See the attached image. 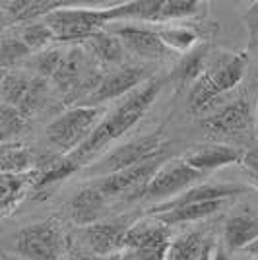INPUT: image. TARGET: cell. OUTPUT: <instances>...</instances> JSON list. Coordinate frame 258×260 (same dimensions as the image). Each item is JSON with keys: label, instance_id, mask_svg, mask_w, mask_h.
Segmentation results:
<instances>
[{"label": "cell", "instance_id": "32", "mask_svg": "<svg viewBox=\"0 0 258 260\" xmlns=\"http://www.w3.org/2000/svg\"><path fill=\"white\" fill-rule=\"evenodd\" d=\"M62 56H64V49H58V47H49L41 53L35 54V60H33V68L37 70V74L41 78H53L54 72L58 70V66L62 62Z\"/></svg>", "mask_w": 258, "mask_h": 260}, {"label": "cell", "instance_id": "11", "mask_svg": "<svg viewBox=\"0 0 258 260\" xmlns=\"http://www.w3.org/2000/svg\"><path fill=\"white\" fill-rule=\"evenodd\" d=\"M200 126L215 136H247L254 126V115L247 98H239L223 107L215 109L200 120Z\"/></svg>", "mask_w": 258, "mask_h": 260}, {"label": "cell", "instance_id": "6", "mask_svg": "<svg viewBox=\"0 0 258 260\" xmlns=\"http://www.w3.org/2000/svg\"><path fill=\"white\" fill-rule=\"evenodd\" d=\"M43 22L58 43H86L95 33L103 31L109 22L107 8H58L47 14Z\"/></svg>", "mask_w": 258, "mask_h": 260}, {"label": "cell", "instance_id": "13", "mask_svg": "<svg viewBox=\"0 0 258 260\" xmlns=\"http://www.w3.org/2000/svg\"><path fill=\"white\" fill-rule=\"evenodd\" d=\"M159 165H162V161L157 157V159H151V161L130 167V169H124V171H117V173L99 177V181L93 183L91 186L105 200L118 198V196H124L126 200H136L138 192L148 184V181L153 177V173L159 169Z\"/></svg>", "mask_w": 258, "mask_h": 260}, {"label": "cell", "instance_id": "17", "mask_svg": "<svg viewBox=\"0 0 258 260\" xmlns=\"http://www.w3.org/2000/svg\"><path fill=\"white\" fill-rule=\"evenodd\" d=\"M258 239V216L250 210L227 217L223 225V247L231 252L243 250Z\"/></svg>", "mask_w": 258, "mask_h": 260}, {"label": "cell", "instance_id": "12", "mask_svg": "<svg viewBox=\"0 0 258 260\" xmlns=\"http://www.w3.org/2000/svg\"><path fill=\"white\" fill-rule=\"evenodd\" d=\"M150 70L144 64H126L117 68L107 76L101 78V82L95 86V89L86 98L84 105L101 107L105 101H113L118 98H126L136 87H140L144 82L150 80Z\"/></svg>", "mask_w": 258, "mask_h": 260}, {"label": "cell", "instance_id": "1", "mask_svg": "<svg viewBox=\"0 0 258 260\" xmlns=\"http://www.w3.org/2000/svg\"><path fill=\"white\" fill-rule=\"evenodd\" d=\"M162 78H150L148 82H144L140 87H136L132 93L126 98H122L120 105L107 113L105 119L95 126V130L89 134L78 150L68 153V157L82 169L87 167L89 161H93L99 153H103L115 140L122 138L132 126H136L146 115V111L151 107V103L155 101L157 93L162 91Z\"/></svg>", "mask_w": 258, "mask_h": 260}, {"label": "cell", "instance_id": "40", "mask_svg": "<svg viewBox=\"0 0 258 260\" xmlns=\"http://www.w3.org/2000/svg\"><path fill=\"white\" fill-rule=\"evenodd\" d=\"M128 260H134V258H132V256H130V258H128Z\"/></svg>", "mask_w": 258, "mask_h": 260}, {"label": "cell", "instance_id": "5", "mask_svg": "<svg viewBox=\"0 0 258 260\" xmlns=\"http://www.w3.org/2000/svg\"><path fill=\"white\" fill-rule=\"evenodd\" d=\"M167 142H169L167 136H163L159 132L126 142L118 148H113L97 163H91L89 167H86V175L99 179V177H105V175L124 171V169L148 163L151 159H157V157H162Z\"/></svg>", "mask_w": 258, "mask_h": 260}, {"label": "cell", "instance_id": "37", "mask_svg": "<svg viewBox=\"0 0 258 260\" xmlns=\"http://www.w3.org/2000/svg\"><path fill=\"white\" fill-rule=\"evenodd\" d=\"M243 252H245V254H248V256H252L254 260H258V239H256V241H252L250 245H247V247L243 249Z\"/></svg>", "mask_w": 258, "mask_h": 260}, {"label": "cell", "instance_id": "15", "mask_svg": "<svg viewBox=\"0 0 258 260\" xmlns=\"http://www.w3.org/2000/svg\"><path fill=\"white\" fill-rule=\"evenodd\" d=\"M245 152L241 148L229 146V144H200L194 146L192 150L184 153L183 159L188 167H192L194 171L200 175H206L215 169H221L233 163H241Z\"/></svg>", "mask_w": 258, "mask_h": 260}, {"label": "cell", "instance_id": "21", "mask_svg": "<svg viewBox=\"0 0 258 260\" xmlns=\"http://www.w3.org/2000/svg\"><path fill=\"white\" fill-rule=\"evenodd\" d=\"M35 171H37V181L33 184L31 192H39V190H45V188H49L53 184L64 181L66 177L80 171V167L68 155L58 153V155L41 157L37 167H35Z\"/></svg>", "mask_w": 258, "mask_h": 260}, {"label": "cell", "instance_id": "30", "mask_svg": "<svg viewBox=\"0 0 258 260\" xmlns=\"http://www.w3.org/2000/svg\"><path fill=\"white\" fill-rule=\"evenodd\" d=\"M20 39L31 53H41L45 49H49V45L54 41V35L49 29V25L43 20H39V22L27 23L25 27H22Z\"/></svg>", "mask_w": 258, "mask_h": 260}, {"label": "cell", "instance_id": "3", "mask_svg": "<svg viewBox=\"0 0 258 260\" xmlns=\"http://www.w3.org/2000/svg\"><path fill=\"white\" fill-rule=\"evenodd\" d=\"M16 250L29 260H62L70 252L68 233L58 217H47L16 235Z\"/></svg>", "mask_w": 258, "mask_h": 260}, {"label": "cell", "instance_id": "18", "mask_svg": "<svg viewBox=\"0 0 258 260\" xmlns=\"http://www.w3.org/2000/svg\"><path fill=\"white\" fill-rule=\"evenodd\" d=\"M35 181H37L35 169L27 173L0 175V216L12 214L18 204L33 190Z\"/></svg>", "mask_w": 258, "mask_h": 260}, {"label": "cell", "instance_id": "26", "mask_svg": "<svg viewBox=\"0 0 258 260\" xmlns=\"http://www.w3.org/2000/svg\"><path fill=\"white\" fill-rule=\"evenodd\" d=\"M208 51H210L208 45H198L192 51H188L181 58V62L173 68L169 80L177 87L192 86L194 82L200 78V74L204 72L206 62H208Z\"/></svg>", "mask_w": 258, "mask_h": 260}, {"label": "cell", "instance_id": "39", "mask_svg": "<svg viewBox=\"0 0 258 260\" xmlns=\"http://www.w3.org/2000/svg\"><path fill=\"white\" fill-rule=\"evenodd\" d=\"M4 72H6V70H0V82H2V78H4Z\"/></svg>", "mask_w": 258, "mask_h": 260}, {"label": "cell", "instance_id": "24", "mask_svg": "<svg viewBox=\"0 0 258 260\" xmlns=\"http://www.w3.org/2000/svg\"><path fill=\"white\" fill-rule=\"evenodd\" d=\"M41 157L33 152L29 146L18 142L2 144L0 146V175H18L27 173L37 167Z\"/></svg>", "mask_w": 258, "mask_h": 260}, {"label": "cell", "instance_id": "16", "mask_svg": "<svg viewBox=\"0 0 258 260\" xmlns=\"http://www.w3.org/2000/svg\"><path fill=\"white\" fill-rule=\"evenodd\" d=\"M113 33L122 43L124 51L136 54L138 58L157 60V58H163L165 54H169L167 47L162 43L155 29L144 27V25H134V23H122Z\"/></svg>", "mask_w": 258, "mask_h": 260}, {"label": "cell", "instance_id": "31", "mask_svg": "<svg viewBox=\"0 0 258 260\" xmlns=\"http://www.w3.org/2000/svg\"><path fill=\"white\" fill-rule=\"evenodd\" d=\"M31 51L25 47L20 35H6L0 39V70L18 64L20 60L27 58Z\"/></svg>", "mask_w": 258, "mask_h": 260}, {"label": "cell", "instance_id": "19", "mask_svg": "<svg viewBox=\"0 0 258 260\" xmlns=\"http://www.w3.org/2000/svg\"><path fill=\"white\" fill-rule=\"evenodd\" d=\"M162 10V0H128L117 6H109V22H142L157 23Z\"/></svg>", "mask_w": 258, "mask_h": 260}, {"label": "cell", "instance_id": "2", "mask_svg": "<svg viewBox=\"0 0 258 260\" xmlns=\"http://www.w3.org/2000/svg\"><path fill=\"white\" fill-rule=\"evenodd\" d=\"M248 56L245 53H223L212 64H206L204 72L190 86L188 109L190 113H200L212 105V101L227 93L245 78Z\"/></svg>", "mask_w": 258, "mask_h": 260}, {"label": "cell", "instance_id": "34", "mask_svg": "<svg viewBox=\"0 0 258 260\" xmlns=\"http://www.w3.org/2000/svg\"><path fill=\"white\" fill-rule=\"evenodd\" d=\"M241 20L247 25L248 37H250V45L254 43V37L258 35V2H252L247 10L241 14Z\"/></svg>", "mask_w": 258, "mask_h": 260}, {"label": "cell", "instance_id": "33", "mask_svg": "<svg viewBox=\"0 0 258 260\" xmlns=\"http://www.w3.org/2000/svg\"><path fill=\"white\" fill-rule=\"evenodd\" d=\"M132 254L128 250H122L117 254H111V256H99V254H91V252H82V250H72L68 252L62 260H128Z\"/></svg>", "mask_w": 258, "mask_h": 260}, {"label": "cell", "instance_id": "4", "mask_svg": "<svg viewBox=\"0 0 258 260\" xmlns=\"http://www.w3.org/2000/svg\"><path fill=\"white\" fill-rule=\"evenodd\" d=\"M101 115L103 107H91V105L70 107L47 126L45 130L47 140L51 142V146L58 148L62 155H68L89 138V134L101 122Z\"/></svg>", "mask_w": 258, "mask_h": 260}, {"label": "cell", "instance_id": "20", "mask_svg": "<svg viewBox=\"0 0 258 260\" xmlns=\"http://www.w3.org/2000/svg\"><path fill=\"white\" fill-rule=\"evenodd\" d=\"M231 204V200H212V202H196V204H186V206L175 208L163 214H155V219H159L163 225L173 228L181 223H190V221H200L206 217L214 216L217 212L225 210Z\"/></svg>", "mask_w": 258, "mask_h": 260}, {"label": "cell", "instance_id": "28", "mask_svg": "<svg viewBox=\"0 0 258 260\" xmlns=\"http://www.w3.org/2000/svg\"><path fill=\"white\" fill-rule=\"evenodd\" d=\"M208 239L200 231H188L171 241L165 260H198Z\"/></svg>", "mask_w": 258, "mask_h": 260}, {"label": "cell", "instance_id": "38", "mask_svg": "<svg viewBox=\"0 0 258 260\" xmlns=\"http://www.w3.org/2000/svg\"><path fill=\"white\" fill-rule=\"evenodd\" d=\"M254 134L258 138V103H256V111H254Z\"/></svg>", "mask_w": 258, "mask_h": 260}, {"label": "cell", "instance_id": "25", "mask_svg": "<svg viewBox=\"0 0 258 260\" xmlns=\"http://www.w3.org/2000/svg\"><path fill=\"white\" fill-rule=\"evenodd\" d=\"M105 198L97 192L95 188L89 184L86 188H82L70 202V216L72 221L80 228H86L95 223L97 217L101 216V210L105 206Z\"/></svg>", "mask_w": 258, "mask_h": 260}, {"label": "cell", "instance_id": "7", "mask_svg": "<svg viewBox=\"0 0 258 260\" xmlns=\"http://www.w3.org/2000/svg\"><path fill=\"white\" fill-rule=\"evenodd\" d=\"M49 86L41 76H25L22 72H4L0 82V99L4 105L20 111L29 120L43 109Z\"/></svg>", "mask_w": 258, "mask_h": 260}, {"label": "cell", "instance_id": "35", "mask_svg": "<svg viewBox=\"0 0 258 260\" xmlns=\"http://www.w3.org/2000/svg\"><path fill=\"white\" fill-rule=\"evenodd\" d=\"M241 167L247 173L248 179L258 186V150L245 152L243 159H241Z\"/></svg>", "mask_w": 258, "mask_h": 260}, {"label": "cell", "instance_id": "36", "mask_svg": "<svg viewBox=\"0 0 258 260\" xmlns=\"http://www.w3.org/2000/svg\"><path fill=\"white\" fill-rule=\"evenodd\" d=\"M214 249H215L214 239H208L204 245V249H202V252H200V256H198V260H212L214 258Z\"/></svg>", "mask_w": 258, "mask_h": 260}, {"label": "cell", "instance_id": "10", "mask_svg": "<svg viewBox=\"0 0 258 260\" xmlns=\"http://www.w3.org/2000/svg\"><path fill=\"white\" fill-rule=\"evenodd\" d=\"M132 217H118L111 221H95L78 231V241H82V252H91L99 256H111L124 250V239Z\"/></svg>", "mask_w": 258, "mask_h": 260}, {"label": "cell", "instance_id": "29", "mask_svg": "<svg viewBox=\"0 0 258 260\" xmlns=\"http://www.w3.org/2000/svg\"><path fill=\"white\" fill-rule=\"evenodd\" d=\"M27 122L29 120L25 119L20 111L0 103V146L12 144L18 136H22L27 130Z\"/></svg>", "mask_w": 258, "mask_h": 260}, {"label": "cell", "instance_id": "8", "mask_svg": "<svg viewBox=\"0 0 258 260\" xmlns=\"http://www.w3.org/2000/svg\"><path fill=\"white\" fill-rule=\"evenodd\" d=\"M169 245L171 231L153 216L134 219L124 239V250L134 260H165Z\"/></svg>", "mask_w": 258, "mask_h": 260}, {"label": "cell", "instance_id": "27", "mask_svg": "<svg viewBox=\"0 0 258 260\" xmlns=\"http://www.w3.org/2000/svg\"><path fill=\"white\" fill-rule=\"evenodd\" d=\"M87 54H91V58L95 60L99 66H113L118 64L124 56V47L118 41V37L111 31H99L95 35H91L86 41Z\"/></svg>", "mask_w": 258, "mask_h": 260}, {"label": "cell", "instance_id": "9", "mask_svg": "<svg viewBox=\"0 0 258 260\" xmlns=\"http://www.w3.org/2000/svg\"><path fill=\"white\" fill-rule=\"evenodd\" d=\"M204 175L194 171L192 167H188L181 157H173L159 165V169L153 173L148 184L142 188L138 198H169L184 192L186 188H190L198 179H202Z\"/></svg>", "mask_w": 258, "mask_h": 260}, {"label": "cell", "instance_id": "14", "mask_svg": "<svg viewBox=\"0 0 258 260\" xmlns=\"http://www.w3.org/2000/svg\"><path fill=\"white\" fill-rule=\"evenodd\" d=\"M247 190L245 184H196L186 188L181 194L173 196L171 200H165L162 204L153 206L148 216H155V214H163L175 208L186 206V204H196V202H212V200H231L235 196L243 194Z\"/></svg>", "mask_w": 258, "mask_h": 260}, {"label": "cell", "instance_id": "22", "mask_svg": "<svg viewBox=\"0 0 258 260\" xmlns=\"http://www.w3.org/2000/svg\"><path fill=\"white\" fill-rule=\"evenodd\" d=\"M60 0H14L4 4V14L14 23H33L43 20L47 14L66 6Z\"/></svg>", "mask_w": 258, "mask_h": 260}, {"label": "cell", "instance_id": "23", "mask_svg": "<svg viewBox=\"0 0 258 260\" xmlns=\"http://www.w3.org/2000/svg\"><path fill=\"white\" fill-rule=\"evenodd\" d=\"M162 43L167 47V51H177V53H188L194 47H198L202 41V29L200 27H192L186 22L167 23L159 29H155Z\"/></svg>", "mask_w": 258, "mask_h": 260}]
</instances>
